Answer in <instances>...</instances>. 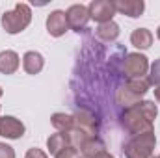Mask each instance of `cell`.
Masks as SVG:
<instances>
[{"instance_id": "18", "label": "cell", "mask_w": 160, "mask_h": 158, "mask_svg": "<svg viewBox=\"0 0 160 158\" xmlns=\"http://www.w3.org/2000/svg\"><path fill=\"white\" fill-rule=\"evenodd\" d=\"M116 99H118V104H121L125 110H128V108H132V106H136V104H140L142 101V97L140 95H136V93H132L128 87H119L118 89V95H116Z\"/></svg>"}, {"instance_id": "13", "label": "cell", "mask_w": 160, "mask_h": 158, "mask_svg": "<svg viewBox=\"0 0 160 158\" xmlns=\"http://www.w3.org/2000/svg\"><path fill=\"white\" fill-rule=\"evenodd\" d=\"M19 65H21V58L15 50H2L0 52V73L2 75L17 73Z\"/></svg>"}, {"instance_id": "28", "label": "cell", "mask_w": 160, "mask_h": 158, "mask_svg": "<svg viewBox=\"0 0 160 158\" xmlns=\"http://www.w3.org/2000/svg\"><path fill=\"white\" fill-rule=\"evenodd\" d=\"M153 158H160V155H158V156H153Z\"/></svg>"}, {"instance_id": "5", "label": "cell", "mask_w": 160, "mask_h": 158, "mask_svg": "<svg viewBox=\"0 0 160 158\" xmlns=\"http://www.w3.org/2000/svg\"><path fill=\"white\" fill-rule=\"evenodd\" d=\"M65 17H67V24L71 30L75 32H84L88 22H89V11H88V6L84 4H73L69 6V9L65 11Z\"/></svg>"}, {"instance_id": "6", "label": "cell", "mask_w": 160, "mask_h": 158, "mask_svg": "<svg viewBox=\"0 0 160 158\" xmlns=\"http://www.w3.org/2000/svg\"><path fill=\"white\" fill-rule=\"evenodd\" d=\"M88 11H89V19L97 21L99 24L110 22L114 19V15H116L112 0H93V2H89Z\"/></svg>"}, {"instance_id": "1", "label": "cell", "mask_w": 160, "mask_h": 158, "mask_svg": "<svg viewBox=\"0 0 160 158\" xmlns=\"http://www.w3.org/2000/svg\"><path fill=\"white\" fill-rule=\"evenodd\" d=\"M157 116H158V108H157L155 101H142L140 104L123 112L121 126L130 136L153 132V123H155Z\"/></svg>"}, {"instance_id": "15", "label": "cell", "mask_w": 160, "mask_h": 158, "mask_svg": "<svg viewBox=\"0 0 160 158\" xmlns=\"http://www.w3.org/2000/svg\"><path fill=\"white\" fill-rule=\"evenodd\" d=\"M130 43L136 48H140V50L149 48L153 45V34H151V30H147V28H136L130 34Z\"/></svg>"}, {"instance_id": "7", "label": "cell", "mask_w": 160, "mask_h": 158, "mask_svg": "<svg viewBox=\"0 0 160 158\" xmlns=\"http://www.w3.org/2000/svg\"><path fill=\"white\" fill-rule=\"evenodd\" d=\"M24 123L13 116H2L0 117V136L6 140H19L24 136Z\"/></svg>"}, {"instance_id": "24", "label": "cell", "mask_w": 160, "mask_h": 158, "mask_svg": "<svg viewBox=\"0 0 160 158\" xmlns=\"http://www.w3.org/2000/svg\"><path fill=\"white\" fill-rule=\"evenodd\" d=\"M155 99L160 102V86H157V87H155Z\"/></svg>"}, {"instance_id": "8", "label": "cell", "mask_w": 160, "mask_h": 158, "mask_svg": "<svg viewBox=\"0 0 160 158\" xmlns=\"http://www.w3.org/2000/svg\"><path fill=\"white\" fill-rule=\"evenodd\" d=\"M67 30H69V24H67L65 11H62V9L50 11L48 17H47V32L52 37H62Z\"/></svg>"}, {"instance_id": "11", "label": "cell", "mask_w": 160, "mask_h": 158, "mask_svg": "<svg viewBox=\"0 0 160 158\" xmlns=\"http://www.w3.org/2000/svg\"><path fill=\"white\" fill-rule=\"evenodd\" d=\"M45 67V58L43 54L38 50H28L24 56H22V69L28 73V75H39Z\"/></svg>"}, {"instance_id": "22", "label": "cell", "mask_w": 160, "mask_h": 158, "mask_svg": "<svg viewBox=\"0 0 160 158\" xmlns=\"http://www.w3.org/2000/svg\"><path fill=\"white\" fill-rule=\"evenodd\" d=\"M0 158H15V151L11 145L0 141Z\"/></svg>"}, {"instance_id": "4", "label": "cell", "mask_w": 160, "mask_h": 158, "mask_svg": "<svg viewBox=\"0 0 160 158\" xmlns=\"http://www.w3.org/2000/svg\"><path fill=\"white\" fill-rule=\"evenodd\" d=\"M147 71H149V60H147V56H143L140 52L125 54V60H123V75L127 77V80L147 77Z\"/></svg>"}, {"instance_id": "16", "label": "cell", "mask_w": 160, "mask_h": 158, "mask_svg": "<svg viewBox=\"0 0 160 158\" xmlns=\"http://www.w3.org/2000/svg\"><path fill=\"white\" fill-rule=\"evenodd\" d=\"M97 37L104 43H112L119 37V24L110 21V22H104V24H99L97 26Z\"/></svg>"}, {"instance_id": "17", "label": "cell", "mask_w": 160, "mask_h": 158, "mask_svg": "<svg viewBox=\"0 0 160 158\" xmlns=\"http://www.w3.org/2000/svg\"><path fill=\"white\" fill-rule=\"evenodd\" d=\"M50 123H52V126H54L58 132H71V130L75 128V117L69 116V114H62V112L52 114Z\"/></svg>"}, {"instance_id": "12", "label": "cell", "mask_w": 160, "mask_h": 158, "mask_svg": "<svg viewBox=\"0 0 160 158\" xmlns=\"http://www.w3.org/2000/svg\"><path fill=\"white\" fill-rule=\"evenodd\" d=\"M67 147H71V136H69V132H56V134L48 136V140H47V149L54 156L60 155Z\"/></svg>"}, {"instance_id": "10", "label": "cell", "mask_w": 160, "mask_h": 158, "mask_svg": "<svg viewBox=\"0 0 160 158\" xmlns=\"http://www.w3.org/2000/svg\"><path fill=\"white\" fill-rule=\"evenodd\" d=\"M75 117V126L80 128L82 132H86V134H89V136H97V132H99V121L95 119L93 114H89V112H78L77 116H73Z\"/></svg>"}, {"instance_id": "21", "label": "cell", "mask_w": 160, "mask_h": 158, "mask_svg": "<svg viewBox=\"0 0 160 158\" xmlns=\"http://www.w3.org/2000/svg\"><path fill=\"white\" fill-rule=\"evenodd\" d=\"M56 158H80V151L75 149V147H67L60 155H56Z\"/></svg>"}, {"instance_id": "26", "label": "cell", "mask_w": 160, "mask_h": 158, "mask_svg": "<svg viewBox=\"0 0 160 158\" xmlns=\"http://www.w3.org/2000/svg\"><path fill=\"white\" fill-rule=\"evenodd\" d=\"M157 37L160 39V26H158V30H157Z\"/></svg>"}, {"instance_id": "23", "label": "cell", "mask_w": 160, "mask_h": 158, "mask_svg": "<svg viewBox=\"0 0 160 158\" xmlns=\"http://www.w3.org/2000/svg\"><path fill=\"white\" fill-rule=\"evenodd\" d=\"M24 158H48V156H47L45 151H41V149H38V147H32V149L26 151V156Z\"/></svg>"}, {"instance_id": "3", "label": "cell", "mask_w": 160, "mask_h": 158, "mask_svg": "<svg viewBox=\"0 0 160 158\" xmlns=\"http://www.w3.org/2000/svg\"><path fill=\"white\" fill-rule=\"evenodd\" d=\"M155 143H157L155 130L145 132V134H138V136H132L123 145V153L127 158H153Z\"/></svg>"}, {"instance_id": "14", "label": "cell", "mask_w": 160, "mask_h": 158, "mask_svg": "<svg viewBox=\"0 0 160 158\" xmlns=\"http://www.w3.org/2000/svg\"><path fill=\"white\" fill-rule=\"evenodd\" d=\"M80 153H82V158H97L102 153H106V145H104V141L101 138H89L82 145Z\"/></svg>"}, {"instance_id": "9", "label": "cell", "mask_w": 160, "mask_h": 158, "mask_svg": "<svg viewBox=\"0 0 160 158\" xmlns=\"http://www.w3.org/2000/svg\"><path fill=\"white\" fill-rule=\"evenodd\" d=\"M116 13L127 15L130 19H138L142 17L143 9H145V2L143 0H112Z\"/></svg>"}, {"instance_id": "19", "label": "cell", "mask_w": 160, "mask_h": 158, "mask_svg": "<svg viewBox=\"0 0 160 158\" xmlns=\"http://www.w3.org/2000/svg\"><path fill=\"white\" fill-rule=\"evenodd\" d=\"M125 87H128L132 93H136V95L143 97V95L149 91L151 82H149V78H147V77H142V78H130V80H127Z\"/></svg>"}, {"instance_id": "25", "label": "cell", "mask_w": 160, "mask_h": 158, "mask_svg": "<svg viewBox=\"0 0 160 158\" xmlns=\"http://www.w3.org/2000/svg\"><path fill=\"white\" fill-rule=\"evenodd\" d=\"M97 158H114V156H112V155H108V153H102L101 156H97Z\"/></svg>"}, {"instance_id": "2", "label": "cell", "mask_w": 160, "mask_h": 158, "mask_svg": "<svg viewBox=\"0 0 160 158\" xmlns=\"http://www.w3.org/2000/svg\"><path fill=\"white\" fill-rule=\"evenodd\" d=\"M2 22V28L9 34V36H15V34H21L24 28H28V24L32 22V9L28 4L24 2H19L15 4V7L11 11H6L0 19Z\"/></svg>"}, {"instance_id": "20", "label": "cell", "mask_w": 160, "mask_h": 158, "mask_svg": "<svg viewBox=\"0 0 160 158\" xmlns=\"http://www.w3.org/2000/svg\"><path fill=\"white\" fill-rule=\"evenodd\" d=\"M147 78L151 82V86H160V58L158 60H155L153 62V65L149 67V75H147Z\"/></svg>"}, {"instance_id": "27", "label": "cell", "mask_w": 160, "mask_h": 158, "mask_svg": "<svg viewBox=\"0 0 160 158\" xmlns=\"http://www.w3.org/2000/svg\"><path fill=\"white\" fill-rule=\"evenodd\" d=\"M2 95H4V91H2V87H0V97H2Z\"/></svg>"}]
</instances>
